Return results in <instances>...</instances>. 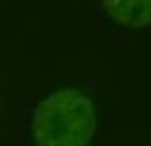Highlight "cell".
Wrapping results in <instances>:
<instances>
[{
  "mask_svg": "<svg viewBox=\"0 0 151 146\" xmlns=\"http://www.w3.org/2000/svg\"><path fill=\"white\" fill-rule=\"evenodd\" d=\"M97 129V112L78 88H58L35 108L32 135L37 146H88Z\"/></svg>",
  "mask_w": 151,
  "mask_h": 146,
  "instance_id": "6da1fadb",
  "label": "cell"
},
{
  "mask_svg": "<svg viewBox=\"0 0 151 146\" xmlns=\"http://www.w3.org/2000/svg\"><path fill=\"white\" fill-rule=\"evenodd\" d=\"M104 11L125 28H147L151 22L149 0H101Z\"/></svg>",
  "mask_w": 151,
  "mask_h": 146,
  "instance_id": "7a4b0ae2",
  "label": "cell"
}]
</instances>
